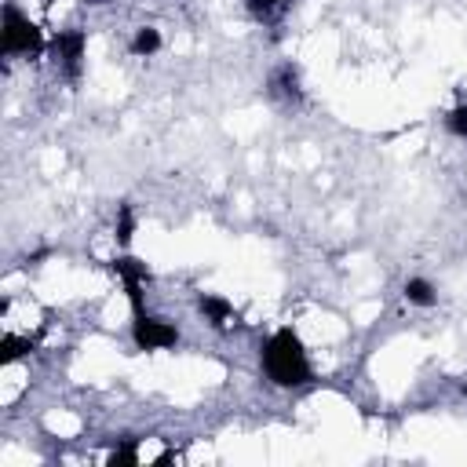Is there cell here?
<instances>
[{
	"label": "cell",
	"mask_w": 467,
	"mask_h": 467,
	"mask_svg": "<svg viewBox=\"0 0 467 467\" xmlns=\"http://www.w3.org/2000/svg\"><path fill=\"white\" fill-rule=\"evenodd\" d=\"M445 128H449V135H456V139H467V102H460L456 109H449V117H445Z\"/></svg>",
	"instance_id": "obj_14"
},
{
	"label": "cell",
	"mask_w": 467,
	"mask_h": 467,
	"mask_svg": "<svg viewBox=\"0 0 467 467\" xmlns=\"http://www.w3.org/2000/svg\"><path fill=\"white\" fill-rule=\"evenodd\" d=\"M47 47L44 33L29 15H22L15 4H4V29H0V51L7 58H36Z\"/></svg>",
	"instance_id": "obj_2"
},
{
	"label": "cell",
	"mask_w": 467,
	"mask_h": 467,
	"mask_svg": "<svg viewBox=\"0 0 467 467\" xmlns=\"http://www.w3.org/2000/svg\"><path fill=\"white\" fill-rule=\"evenodd\" d=\"M292 4H296V0H244L248 15H252L255 22H274V18H281Z\"/></svg>",
	"instance_id": "obj_11"
},
{
	"label": "cell",
	"mask_w": 467,
	"mask_h": 467,
	"mask_svg": "<svg viewBox=\"0 0 467 467\" xmlns=\"http://www.w3.org/2000/svg\"><path fill=\"white\" fill-rule=\"evenodd\" d=\"M197 310H201V317H204L212 328H219V332L237 325V310H234V303L223 299V296H215V292H204V296L197 299Z\"/></svg>",
	"instance_id": "obj_7"
},
{
	"label": "cell",
	"mask_w": 467,
	"mask_h": 467,
	"mask_svg": "<svg viewBox=\"0 0 467 467\" xmlns=\"http://www.w3.org/2000/svg\"><path fill=\"white\" fill-rule=\"evenodd\" d=\"M128 51L135 58H153L161 51V29L157 26H139L135 36H131V44H128Z\"/></svg>",
	"instance_id": "obj_8"
},
{
	"label": "cell",
	"mask_w": 467,
	"mask_h": 467,
	"mask_svg": "<svg viewBox=\"0 0 467 467\" xmlns=\"http://www.w3.org/2000/svg\"><path fill=\"white\" fill-rule=\"evenodd\" d=\"M113 274L124 281V292H128L131 310H146L142 288L150 285V266H146L142 259H135V255H117V259H113Z\"/></svg>",
	"instance_id": "obj_5"
},
{
	"label": "cell",
	"mask_w": 467,
	"mask_h": 467,
	"mask_svg": "<svg viewBox=\"0 0 467 467\" xmlns=\"http://www.w3.org/2000/svg\"><path fill=\"white\" fill-rule=\"evenodd\" d=\"M131 343L139 350H168L179 343V328L157 314L146 310H131Z\"/></svg>",
	"instance_id": "obj_4"
},
{
	"label": "cell",
	"mask_w": 467,
	"mask_h": 467,
	"mask_svg": "<svg viewBox=\"0 0 467 467\" xmlns=\"http://www.w3.org/2000/svg\"><path fill=\"white\" fill-rule=\"evenodd\" d=\"M259 361H263V376L274 383V387H306L314 379V368H310V358H306V347L303 339L292 332V328H277L263 350H259Z\"/></svg>",
	"instance_id": "obj_1"
},
{
	"label": "cell",
	"mask_w": 467,
	"mask_h": 467,
	"mask_svg": "<svg viewBox=\"0 0 467 467\" xmlns=\"http://www.w3.org/2000/svg\"><path fill=\"white\" fill-rule=\"evenodd\" d=\"M139 463V438H120L117 449L109 452V467H135Z\"/></svg>",
	"instance_id": "obj_12"
},
{
	"label": "cell",
	"mask_w": 467,
	"mask_h": 467,
	"mask_svg": "<svg viewBox=\"0 0 467 467\" xmlns=\"http://www.w3.org/2000/svg\"><path fill=\"white\" fill-rule=\"evenodd\" d=\"M131 234H135V212H131V204H120V208H117L113 237H117V244H128V241H131Z\"/></svg>",
	"instance_id": "obj_13"
},
{
	"label": "cell",
	"mask_w": 467,
	"mask_h": 467,
	"mask_svg": "<svg viewBox=\"0 0 467 467\" xmlns=\"http://www.w3.org/2000/svg\"><path fill=\"white\" fill-rule=\"evenodd\" d=\"M401 296L412 303V306H434L438 303V288L427 281V277H409L401 285Z\"/></svg>",
	"instance_id": "obj_9"
},
{
	"label": "cell",
	"mask_w": 467,
	"mask_h": 467,
	"mask_svg": "<svg viewBox=\"0 0 467 467\" xmlns=\"http://www.w3.org/2000/svg\"><path fill=\"white\" fill-rule=\"evenodd\" d=\"M266 95H270L274 102H285V106H299V102H303V88H299V69H296L292 62L277 66V69L270 73V80H266Z\"/></svg>",
	"instance_id": "obj_6"
},
{
	"label": "cell",
	"mask_w": 467,
	"mask_h": 467,
	"mask_svg": "<svg viewBox=\"0 0 467 467\" xmlns=\"http://www.w3.org/2000/svg\"><path fill=\"white\" fill-rule=\"evenodd\" d=\"M84 51H88V33L84 29H58L51 40H47V55L55 62V69L66 77V80H77L80 69H84Z\"/></svg>",
	"instance_id": "obj_3"
},
{
	"label": "cell",
	"mask_w": 467,
	"mask_h": 467,
	"mask_svg": "<svg viewBox=\"0 0 467 467\" xmlns=\"http://www.w3.org/2000/svg\"><path fill=\"white\" fill-rule=\"evenodd\" d=\"M29 350H33V339H29V336L7 332V336L0 339V361H4V365H15V361L29 358Z\"/></svg>",
	"instance_id": "obj_10"
}]
</instances>
